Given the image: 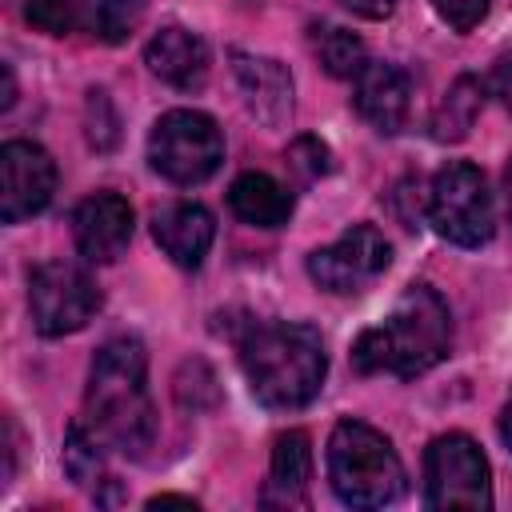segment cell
Listing matches in <instances>:
<instances>
[{
    "instance_id": "obj_1",
    "label": "cell",
    "mask_w": 512,
    "mask_h": 512,
    "mask_svg": "<svg viewBox=\"0 0 512 512\" xmlns=\"http://www.w3.org/2000/svg\"><path fill=\"white\" fill-rule=\"evenodd\" d=\"M88 428L124 456H144L156 440V408L148 396V352L136 336L100 344L84 388Z\"/></svg>"
},
{
    "instance_id": "obj_2",
    "label": "cell",
    "mask_w": 512,
    "mask_h": 512,
    "mask_svg": "<svg viewBox=\"0 0 512 512\" xmlns=\"http://www.w3.org/2000/svg\"><path fill=\"white\" fill-rule=\"evenodd\" d=\"M236 348H240V368L248 376V388L264 408L292 412L312 404L316 392L324 388L328 356L312 324L248 320L244 332L236 336Z\"/></svg>"
},
{
    "instance_id": "obj_3",
    "label": "cell",
    "mask_w": 512,
    "mask_h": 512,
    "mask_svg": "<svg viewBox=\"0 0 512 512\" xmlns=\"http://www.w3.org/2000/svg\"><path fill=\"white\" fill-rule=\"evenodd\" d=\"M452 348V316L436 288L408 284L396 308L376 324L364 328L352 344L356 372H388L400 380H412L428 368H436Z\"/></svg>"
},
{
    "instance_id": "obj_4",
    "label": "cell",
    "mask_w": 512,
    "mask_h": 512,
    "mask_svg": "<svg viewBox=\"0 0 512 512\" xmlns=\"http://www.w3.org/2000/svg\"><path fill=\"white\" fill-rule=\"evenodd\" d=\"M328 480L348 508H384L404 496V464L384 432L340 420L328 436Z\"/></svg>"
},
{
    "instance_id": "obj_5",
    "label": "cell",
    "mask_w": 512,
    "mask_h": 512,
    "mask_svg": "<svg viewBox=\"0 0 512 512\" xmlns=\"http://www.w3.org/2000/svg\"><path fill=\"white\" fill-rule=\"evenodd\" d=\"M224 160V132L208 112L172 108L148 132V164L172 184H204Z\"/></svg>"
},
{
    "instance_id": "obj_6",
    "label": "cell",
    "mask_w": 512,
    "mask_h": 512,
    "mask_svg": "<svg viewBox=\"0 0 512 512\" xmlns=\"http://www.w3.org/2000/svg\"><path fill=\"white\" fill-rule=\"evenodd\" d=\"M428 220L444 240L460 248L488 244L496 232V208L484 172L468 160H448L428 188Z\"/></svg>"
},
{
    "instance_id": "obj_7",
    "label": "cell",
    "mask_w": 512,
    "mask_h": 512,
    "mask_svg": "<svg viewBox=\"0 0 512 512\" xmlns=\"http://www.w3.org/2000/svg\"><path fill=\"white\" fill-rule=\"evenodd\" d=\"M424 504L468 512L492 508V472L472 436L444 432L424 448Z\"/></svg>"
},
{
    "instance_id": "obj_8",
    "label": "cell",
    "mask_w": 512,
    "mask_h": 512,
    "mask_svg": "<svg viewBox=\"0 0 512 512\" xmlns=\"http://www.w3.org/2000/svg\"><path fill=\"white\" fill-rule=\"evenodd\" d=\"M28 312L40 336H68L100 312V288L80 264L48 260L28 276Z\"/></svg>"
},
{
    "instance_id": "obj_9",
    "label": "cell",
    "mask_w": 512,
    "mask_h": 512,
    "mask_svg": "<svg viewBox=\"0 0 512 512\" xmlns=\"http://www.w3.org/2000/svg\"><path fill=\"white\" fill-rule=\"evenodd\" d=\"M388 264H392V244L384 240V232L372 224H352L340 240L308 256V276L324 292L352 296V292H364L376 276H384Z\"/></svg>"
},
{
    "instance_id": "obj_10",
    "label": "cell",
    "mask_w": 512,
    "mask_h": 512,
    "mask_svg": "<svg viewBox=\"0 0 512 512\" xmlns=\"http://www.w3.org/2000/svg\"><path fill=\"white\" fill-rule=\"evenodd\" d=\"M56 192V164L32 140H8L0 148V220L20 224L48 208Z\"/></svg>"
},
{
    "instance_id": "obj_11",
    "label": "cell",
    "mask_w": 512,
    "mask_h": 512,
    "mask_svg": "<svg viewBox=\"0 0 512 512\" xmlns=\"http://www.w3.org/2000/svg\"><path fill=\"white\" fill-rule=\"evenodd\" d=\"M72 240H76V252L92 264L120 260L132 240V204L116 192H96L80 200L72 212Z\"/></svg>"
},
{
    "instance_id": "obj_12",
    "label": "cell",
    "mask_w": 512,
    "mask_h": 512,
    "mask_svg": "<svg viewBox=\"0 0 512 512\" xmlns=\"http://www.w3.org/2000/svg\"><path fill=\"white\" fill-rule=\"evenodd\" d=\"M232 76L240 84L244 108L264 124V128H284L292 116V72L256 52H232Z\"/></svg>"
},
{
    "instance_id": "obj_13",
    "label": "cell",
    "mask_w": 512,
    "mask_h": 512,
    "mask_svg": "<svg viewBox=\"0 0 512 512\" xmlns=\"http://www.w3.org/2000/svg\"><path fill=\"white\" fill-rule=\"evenodd\" d=\"M352 104L356 112L384 136L400 132L408 124V108H412V84L404 76V68L388 64V60H368L356 80H352Z\"/></svg>"
},
{
    "instance_id": "obj_14",
    "label": "cell",
    "mask_w": 512,
    "mask_h": 512,
    "mask_svg": "<svg viewBox=\"0 0 512 512\" xmlns=\"http://www.w3.org/2000/svg\"><path fill=\"white\" fill-rule=\"evenodd\" d=\"M144 64H148V72H152L156 80H164L168 88L196 92V88H204V80H208L212 56H208V44H204L196 32H188V28H180V24H168V28H160V32L148 40Z\"/></svg>"
},
{
    "instance_id": "obj_15",
    "label": "cell",
    "mask_w": 512,
    "mask_h": 512,
    "mask_svg": "<svg viewBox=\"0 0 512 512\" xmlns=\"http://www.w3.org/2000/svg\"><path fill=\"white\" fill-rule=\"evenodd\" d=\"M152 240L160 244V252L180 264V268H200L212 240H216V220L204 204H192V200H180V204H168L152 216Z\"/></svg>"
},
{
    "instance_id": "obj_16",
    "label": "cell",
    "mask_w": 512,
    "mask_h": 512,
    "mask_svg": "<svg viewBox=\"0 0 512 512\" xmlns=\"http://www.w3.org/2000/svg\"><path fill=\"white\" fill-rule=\"evenodd\" d=\"M312 480V440L308 432L292 428L280 432L272 444V468H268V488H264V504H304Z\"/></svg>"
},
{
    "instance_id": "obj_17",
    "label": "cell",
    "mask_w": 512,
    "mask_h": 512,
    "mask_svg": "<svg viewBox=\"0 0 512 512\" xmlns=\"http://www.w3.org/2000/svg\"><path fill=\"white\" fill-rule=\"evenodd\" d=\"M232 212L252 228H280L292 216V196L268 172H240L228 188Z\"/></svg>"
},
{
    "instance_id": "obj_18",
    "label": "cell",
    "mask_w": 512,
    "mask_h": 512,
    "mask_svg": "<svg viewBox=\"0 0 512 512\" xmlns=\"http://www.w3.org/2000/svg\"><path fill=\"white\" fill-rule=\"evenodd\" d=\"M480 104H484V84L476 76H456L452 88L444 92V100L436 104L428 128H432V140L440 144H456L472 132L476 116H480Z\"/></svg>"
},
{
    "instance_id": "obj_19",
    "label": "cell",
    "mask_w": 512,
    "mask_h": 512,
    "mask_svg": "<svg viewBox=\"0 0 512 512\" xmlns=\"http://www.w3.org/2000/svg\"><path fill=\"white\" fill-rule=\"evenodd\" d=\"M316 56H320L324 72L336 76V80H356V72L368 64L364 40L348 28H336V24L316 28Z\"/></svg>"
},
{
    "instance_id": "obj_20",
    "label": "cell",
    "mask_w": 512,
    "mask_h": 512,
    "mask_svg": "<svg viewBox=\"0 0 512 512\" xmlns=\"http://www.w3.org/2000/svg\"><path fill=\"white\" fill-rule=\"evenodd\" d=\"M140 16H144V0H88L84 32H92L104 44H120L136 32Z\"/></svg>"
},
{
    "instance_id": "obj_21",
    "label": "cell",
    "mask_w": 512,
    "mask_h": 512,
    "mask_svg": "<svg viewBox=\"0 0 512 512\" xmlns=\"http://www.w3.org/2000/svg\"><path fill=\"white\" fill-rule=\"evenodd\" d=\"M100 436L84 424H72L64 436V472L72 484H92L104 472V456H100Z\"/></svg>"
},
{
    "instance_id": "obj_22",
    "label": "cell",
    "mask_w": 512,
    "mask_h": 512,
    "mask_svg": "<svg viewBox=\"0 0 512 512\" xmlns=\"http://www.w3.org/2000/svg\"><path fill=\"white\" fill-rule=\"evenodd\" d=\"M176 404L188 408V412H212L220 404V388H216V376L204 360H184L180 372H176Z\"/></svg>"
},
{
    "instance_id": "obj_23",
    "label": "cell",
    "mask_w": 512,
    "mask_h": 512,
    "mask_svg": "<svg viewBox=\"0 0 512 512\" xmlns=\"http://www.w3.org/2000/svg\"><path fill=\"white\" fill-rule=\"evenodd\" d=\"M84 12H88V0H28V8H24V16L48 36L84 28Z\"/></svg>"
},
{
    "instance_id": "obj_24",
    "label": "cell",
    "mask_w": 512,
    "mask_h": 512,
    "mask_svg": "<svg viewBox=\"0 0 512 512\" xmlns=\"http://www.w3.org/2000/svg\"><path fill=\"white\" fill-rule=\"evenodd\" d=\"M84 128H88V144L96 152L116 148V140H120V116H116V108H112V100H108L104 88H92L88 92V100H84Z\"/></svg>"
},
{
    "instance_id": "obj_25",
    "label": "cell",
    "mask_w": 512,
    "mask_h": 512,
    "mask_svg": "<svg viewBox=\"0 0 512 512\" xmlns=\"http://www.w3.org/2000/svg\"><path fill=\"white\" fill-rule=\"evenodd\" d=\"M288 164H292L304 180H316V176L332 172V152H328V144H320L316 136H300V140L288 148Z\"/></svg>"
},
{
    "instance_id": "obj_26",
    "label": "cell",
    "mask_w": 512,
    "mask_h": 512,
    "mask_svg": "<svg viewBox=\"0 0 512 512\" xmlns=\"http://www.w3.org/2000/svg\"><path fill=\"white\" fill-rule=\"evenodd\" d=\"M432 8H436V16H440L448 28H456V32H472V28L488 16L492 0H432Z\"/></svg>"
},
{
    "instance_id": "obj_27",
    "label": "cell",
    "mask_w": 512,
    "mask_h": 512,
    "mask_svg": "<svg viewBox=\"0 0 512 512\" xmlns=\"http://www.w3.org/2000/svg\"><path fill=\"white\" fill-rule=\"evenodd\" d=\"M492 96H500V104L504 108H512V52H504L496 64H492V72H488V84H484Z\"/></svg>"
},
{
    "instance_id": "obj_28",
    "label": "cell",
    "mask_w": 512,
    "mask_h": 512,
    "mask_svg": "<svg viewBox=\"0 0 512 512\" xmlns=\"http://www.w3.org/2000/svg\"><path fill=\"white\" fill-rule=\"evenodd\" d=\"M344 4L364 20H388L396 12V0H344Z\"/></svg>"
},
{
    "instance_id": "obj_29",
    "label": "cell",
    "mask_w": 512,
    "mask_h": 512,
    "mask_svg": "<svg viewBox=\"0 0 512 512\" xmlns=\"http://www.w3.org/2000/svg\"><path fill=\"white\" fill-rule=\"evenodd\" d=\"M168 504H180V508H196V500H192V496H172V492H164V496H152V500H148V508H168Z\"/></svg>"
},
{
    "instance_id": "obj_30",
    "label": "cell",
    "mask_w": 512,
    "mask_h": 512,
    "mask_svg": "<svg viewBox=\"0 0 512 512\" xmlns=\"http://www.w3.org/2000/svg\"><path fill=\"white\" fill-rule=\"evenodd\" d=\"M500 440L512 448V392H508V400H504V412H500Z\"/></svg>"
},
{
    "instance_id": "obj_31",
    "label": "cell",
    "mask_w": 512,
    "mask_h": 512,
    "mask_svg": "<svg viewBox=\"0 0 512 512\" xmlns=\"http://www.w3.org/2000/svg\"><path fill=\"white\" fill-rule=\"evenodd\" d=\"M0 76H4V96H0V108H12V100H16V84H12V68L4 64V68H0Z\"/></svg>"
},
{
    "instance_id": "obj_32",
    "label": "cell",
    "mask_w": 512,
    "mask_h": 512,
    "mask_svg": "<svg viewBox=\"0 0 512 512\" xmlns=\"http://www.w3.org/2000/svg\"><path fill=\"white\" fill-rule=\"evenodd\" d=\"M504 200H508V220H512V160L504 168Z\"/></svg>"
}]
</instances>
